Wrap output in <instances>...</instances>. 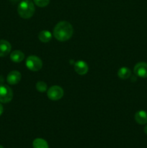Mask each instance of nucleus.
<instances>
[{
  "instance_id": "obj_4",
  "label": "nucleus",
  "mask_w": 147,
  "mask_h": 148,
  "mask_svg": "<svg viewBox=\"0 0 147 148\" xmlns=\"http://www.w3.org/2000/svg\"><path fill=\"white\" fill-rule=\"evenodd\" d=\"M13 98L12 90L6 85H0V102L7 103Z\"/></svg>"
},
{
  "instance_id": "obj_1",
  "label": "nucleus",
  "mask_w": 147,
  "mask_h": 148,
  "mask_svg": "<svg viewBox=\"0 0 147 148\" xmlns=\"http://www.w3.org/2000/svg\"><path fill=\"white\" fill-rule=\"evenodd\" d=\"M73 26L67 21H61L56 24L53 30V36L59 41H66L72 37Z\"/></svg>"
},
{
  "instance_id": "obj_5",
  "label": "nucleus",
  "mask_w": 147,
  "mask_h": 148,
  "mask_svg": "<svg viewBox=\"0 0 147 148\" xmlns=\"http://www.w3.org/2000/svg\"><path fill=\"white\" fill-rule=\"evenodd\" d=\"M47 95L52 101H58L63 96V90L59 85L51 86L47 90Z\"/></svg>"
},
{
  "instance_id": "obj_7",
  "label": "nucleus",
  "mask_w": 147,
  "mask_h": 148,
  "mask_svg": "<svg viewBox=\"0 0 147 148\" xmlns=\"http://www.w3.org/2000/svg\"><path fill=\"white\" fill-rule=\"evenodd\" d=\"M74 70L78 75H86L89 70V66L84 61L79 60L75 62L74 64Z\"/></svg>"
},
{
  "instance_id": "obj_14",
  "label": "nucleus",
  "mask_w": 147,
  "mask_h": 148,
  "mask_svg": "<svg viewBox=\"0 0 147 148\" xmlns=\"http://www.w3.org/2000/svg\"><path fill=\"white\" fill-rule=\"evenodd\" d=\"M33 148H48V144L42 138H37L33 143Z\"/></svg>"
},
{
  "instance_id": "obj_2",
  "label": "nucleus",
  "mask_w": 147,
  "mask_h": 148,
  "mask_svg": "<svg viewBox=\"0 0 147 148\" xmlns=\"http://www.w3.org/2000/svg\"><path fill=\"white\" fill-rule=\"evenodd\" d=\"M17 12L22 18H30L35 13L34 2L31 0L22 1L17 7Z\"/></svg>"
},
{
  "instance_id": "obj_11",
  "label": "nucleus",
  "mask_w": 147,
  "mask_h": 148,
  "mask_svg": "<svg viewBox=\"0 0 147 148\" xmlns=\"http://www.w3.org/2000/svg\"><path fill=\"white\" fill-rule=\"evenodd\" d=\"M24 59V54L20 50L13 51L10 53V59L14 63H20Z\"/></svg>"
},
{
  "instance_id": "obj_19",
  "label": "nucleus",
  "mask_w": 147,
  "mask_h": 148,
  "mask_svg": "<svg viewBox=\"0 0 147 148\" xmlns=\"http://www.w3.org/2000/svg\"><path fill=\"white\" fill-rule=\"evenodd\" d=\"M0 148H4V147H3L1 145H0Z\"/></svg>"
},
{
  "instance_id": "obj_3",
  "label": "nucleus",
  "mask_w": 147,
  "mask_h": 148,
  "mask_svg": "<svg viewBox=\"0 0 147 148\" xmlns=\"http://www.w3.org/2000/svg\"><path fill=\"white\" fill-rule=\"evenodd\" d=\"M25 65L27 68L33 72H37L40 70L43 66V62L37 56L30 55L26 59Z\"/></svg>"
},
{
  "instance_id": "obj_13",
  "label": "nucleus",
  "mask_w": 147,
  "mask_h": 148,
  "mask_svg": "<svg viewBox=\"0 0 147 148\" xmlns=\"http://www.w3.org/2000/svg\"><path fill=\"white\" fill-rule=\"evenodd\" d=\"M38 39L43 43H48L52 39V34L48 30H42L38 34Z\"/></svg>"
},
{
  "instance_id": "obj_10",
  "label": "nucleus",
  "mask_w": 147,
  "mask_h": 148,
  "mask_svg": "<svg viewBox=\"0 0 147 148\" xmlns=\"http://www.w3.org/2000/svg\"><path fill=\"white\" fill-rule=\"evenodd\" d=\"M135 120L141 125L147 124V112L145 111H139L135 113Z\"/></svg>"
},
{
  "instance_id": "obj_6",
  "label": "nucleus",
  "mask_w": 147,
  "mask_h": 148,
  "mask_svg": "<svg viewBox=\"0 0 147 148\" xmlns=\"http://www.w3.org/2000/svg\"><path fill=\"white\" fill-rule=\"evenodd\" d=\"M134 73L138 77L142 78L147 77V63L138 62L134 66Z\"/></svg>"
},
{
  "instance_id": "obj_8",
  "label": "nucleus",
  "mask_w": 147,
  "mask_h": 148,
  "mask_svg": "<svg viewBox=\"0 0 147 148\" xmlns=\"http://www.w3.org/2000/svg\"><path fill=\"white\" fill-rule=\"evenodd\" d=\"M22 75L21 73L18 71H12L8 74L7 77V81L10 85H16V84L19 83L21 80Z\"/></svg>"
},
{
  "instance_id": "obj_18",
  "label": "nucleus",
  "mask_w": 147,
  "mask_h": 148,
  "mask_svg": "<svg viewBox=\"0 0 147 148\" xmlns=\"http://www.w3.org/2000/svg\"><path fill=\"white\" fill-rule=\"evenodd\" d=\"M144 132H145V134H147V125L145 126V127H144Z\"/></svg>"
},
{
  "instance_id": "obj_16",
  "label": "nucleus",
  "mask_w": 147,
  "mask_h": 148,
  "mask_svg": "<svg viewBox=\"0 0 147 148\" xmlns=\"http://www.w3.org/2000/svg\"><path fill=\"white\" fill-rule=\"evenodd\" d=\"M35 4L39 7H45L48 5L50 0H33Z\"/></svg>"
},
{
  "instance_id": "obj_12",
  "label": "nucleus",
  "mask_w": 147,
  "mask_h": 148,
  "mask_svg": "<svg viewBox=\"0 0 147 148\" xmlns=\"http://www.w3.org/2000/svg\"><path fill=\"white\" fill-rule=\"evenodd\" d=\"M131 69L126 66H122L120 68L118 72V77L120 78L121 79H127L131 77Z\"/></svg>"
},
{
  "instance_id": "obj_15",
  "label": "nucleus",
  "mask_w": 147,
  "mask_h": 148,
  "mask_svg": "<svg viewBox=\"0 0 147 148\" xmlns=\"http://www.w3.org/2000/svg\"><path fill=\"white\" fill-rule=\"evenodd\" d=\"M36 89H37V90L40 92H46L48 89L47 84L45 82H43V81L37 82V83H36Z\"/></svg>"
},
{
  "instance_id": "obj_9",
  "label": "nucleus",
  "mask_w": 147,
  "mask_h": 148,
  "mask_svg": "<svg viewBox=\"0 0 147 148\" xmlns=\"http://www.w3.org/2000/svg\"><path fill=\"white\" fill-rule=\"evenodd\" d=\"M12 49L11 44L10 42L6 40H0V57L7 56L10 53Z\"/></svg>"
},
{
  "instance_id": "obj_17",
  "label": "nucleus",
  "mask_w": 147,
  "mask_h": 148,
  "mask_svg": "<svg viewBox=\"0 0 147 148\" xmlns=\"http://www.w3.org/2000/svg\"><path fill=\"white\" fill-rule=\"evenodd\" d=\"M3 111H4V108H3L2 105H1V104L0 103V116H1V114H2Z\"/></svg>"
}]
</instances>
